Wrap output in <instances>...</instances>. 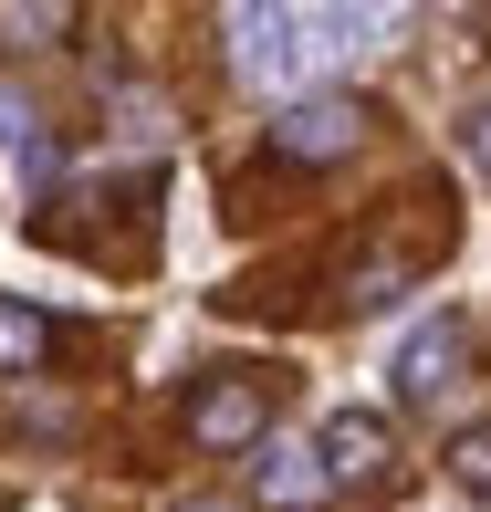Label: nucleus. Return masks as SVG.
I'll use <instances>...</instances> for the list:
<instances>
[{
  "mask_svg": "<svg viewBox=\"0 0 491 512\" xmlns=\"http://www.w3.org/2000/svg\"><path fill=\"white\" fill-rule=\"evenodd\" d=\"M356 136H366L356 95H293L272 115V157H293V168H335V157H356Z\"/></svg>",
  "mask_w": 491,
  "mask_h": 512,
  "instance_id": "2",
  "label": "nucleus"
},
{
  "mask_svg": "<svg viewBox=\"0 0 491 512\" xmlns=\"http://www.w3.org/2000/svg\"><path fill=\"white\" fill-rule=\"evenodd\" d=\"M189 439H199V450H262V439H272V398L251 377H209L189 398Z\"/></svg>",
  "mask_w": 491,
  "mask_h": 512,
  "instance_id": "3",
  "label": "nucleus"
},
{
  "mask_svg": "<svg viewBox=\"0 0 491 512\" xmlns=\"http://www.w3.org/2000/svg\"><path fill=\"white\" fill-rule=\"evenodd\" d=\"M230 63H241V84H262V95L293 105V84L314 74V63H335V53H324L314 11H230Z\"/></svg>",
  "mask_w": 491,
  "mask_h": 512,
  "instance_id": "1",
  "label": "nucleus"
},
{
  "mask_svg": "<svg viewBox=\"0 0 491 512\" xmlns=\"http://www.w3.org/2000/svg\"><path fill=\"white\" fill-rule=\"evenodd\" d=\"M178 512H230V502H178Z\"/></svg>",
  "mask_w": 491,
  "mask_h": 512,
  "instance_id": "10",
  "label": "nucleus"
},
{
  "mask_svg": "<svg viewBox=\"0 0 491 512\" xmlns=\"http://www.w3.org/2000/svg\"><path fill=\"white\" fill-rule=\"evenodd\" d=\"M32 512H63V502H32Z\"/></svg>",
  "mask_w": 491,
  "mask_h": 512,
  "instance_id": "11",
  "label": "nucleus"
},
{
  "mask_svg": "<svg viewBox=\"0 0 491 512\" xmlns=\"http://www.w3.org/2000/svg\"><path fill=\"white\" fill-rule=\"evenodd\" d=\"M450 471L471 481V492H491V429H460L450 439Z\"/></svg>",
  "mask_w": 491,
  "mask_h": 512,
  "instance_id": "8",
  "label": "nucleus"
},
{
  "mask_svg": "<svg viewBox=\"0 0 491 512\" xmlns=\"http://www.w3.org/2000/svg\"><path fill=\"white\" fill-rule=\"evenodd\" d=\"M314 450H324V471H335V481H377V471H387V418H377V408H335Z\"/></svg>",
  "mask_w": 491,
  "mask_h": 512,
  "instance_id": "6",
  "label": "nucleus"
},
{
  "mask_svg": "<svg viewBox=\"0 0 491 512\" xmlns=\"http://www.w3.org/2000/svg\"><path fill=\"white\" fill-rule=\"evenodd\" d=\"M251 492L272 512H324L335 502V471H324L314 439H262V460H251Z\"/></svg>",
  "mask_w": 491,
  "mask_h": 512,
  "instance_id": "4",
  "label": "nucleus"
},
{
  "mask_svg": "<svg viewBox=\"0 0 491 512\" xmlns=\"http://www.w3.org/2000/svg\"><path fill=\"white\" fill-rule=\"evenodd\" d=\"M460 147H471V168H481V178H491V105H481V115H471V126H460Z\"/></svg>",
  "mask_w": 491,
  "mask_h": 512,
  "instance_id": "9",
  "label": "nucleus"
},
{
  "mask_svg": "<svg viewBox=\"0 0 491 512\" xmlns=\"http://www.w3.org/2000/svg\"><path fill=\"white\" fill-rule=\"evenodd\" d=\"M42 356H53V324H42L32 304H11V293H0V377H32Z\"/></svg>",
  "mask_w": 491,
  "mask_h": 512,
  "instance_id": "7",
  "label": "nucleus"
},
{
  "mask_svg": "<svg viewBox=\"0 0 491 512\" xmlns=\"http://www.w3.org/2000/svg\"><path fill=\"white\" fill-rule=\"evenodd\" d=\"M460 345H471V335H460V314H429L408 345H397V398H408V408H429L439 387L460 377Z\"/></svg>",
  "mask_w": 491,
  "mask_h": 512,
  "instance_id": "5",
  "label": "nucleus"
}]
</instances>
